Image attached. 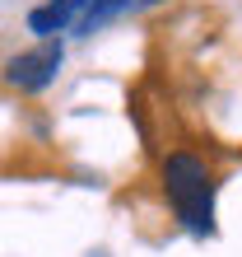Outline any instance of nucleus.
Returning <instances> with one entry per match:
<instances>
[{"label":"nucleus","mask_w":242,"mask_h":257,"mask_svg":"<svg viewBox=\"0 0 242 257\" xmlns=\"http://www.w3.org/2000/svg\"><path fill=\"white\" fill-rule=\"evenodd\" d=\"M163 196L191 234L200 238L214 234V173L205 169V159L186 155V150L168 155L163 159Z\"/></svg>","instance_id":"nucleus-1"},{"label":"nucleus","mask_w":242,"mask_h":257,"mask_svg":"<svg viewBox=\"0 0 242 257\" xmlns=\"http://www.w3.org/2000/svg\"><path fill=\"white\" fill-rule=\"evenodd\" d=\"M80 5L84 0H52V5H38L33 14H28V28H33L38 38H52V33H60V28L80 14Z\"/></svg>","instance_id":"nucleus-4"},{"label":"nucleus","mask_w":242,"mask_h":257,"mask_svg":"<svg viewBox=\"0 0 242 257\" xmlns=\"http://www.w3.org/2000/svg\"><path fill=\"white\" fill-rule=\"evenodd\" d=\"M60 61H66L60 42L47 38V42H38V47H28V52H19V56H10V61H5V84L24 89V94H42V89L56 80Z\"/></svg>","instance_id":"nucleus-2"},{"label":"nucleus","mask_w":242,"mask_h":257,"mask_svg":"<svg viewBox=\"0 0 242 257\" xmlns=\"http://www.w3.org/2000/svg\"><path fill=\"white\" fill-rule=\"evenodd\" d=\"M149 5H158V0H84L74 28H80V33H94L98 24L116 19V14H135V10H149Z\"/></svg>","instance_id":"nucleus-3"},{"label":"nucleus","mask_w":242,"mask_h":257,"mask_svg":"<svg viewBox=\"0 0 242 257\" xmlns=\"http://www.w3.org/2000/svg\"><path fill=\"white\" fill-rule=\"evenodd\" d=\"M88 257H108V252H88Z\"/></svg>","instance_id":"nucleus-5"}]
</instances>
